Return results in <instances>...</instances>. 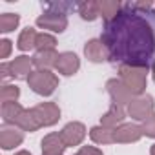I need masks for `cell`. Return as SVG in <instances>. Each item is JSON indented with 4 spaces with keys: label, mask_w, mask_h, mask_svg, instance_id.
Instances as JSON below:
<instances>
[{
    "label": "cell",
    "mask_w": 155,
    "mask_h": 155,
    "mask_svg": "<svg viewBox=\"0 0 155 155\" xmlns=\"http://www.w3.org/2000/svg\"><path fill=\"white\" fill-rule=\"evenodd\" d=\"M15 126L20 128L22 131H37L38 128H42V126L38 124V120H37V117H35V113H33L31 110H24L22 115L18 117V120H17Z\"/></svg>",
    "instance_id": "obj_21"
},
{
    "label": "cell",
    "mask_w": 155,
    "mask_h": 155,
    "mask_svg": "<svg viewBox=\"0 0 155 155\" xmlns=\"http://www.w3.org/2000/svg\"><path fill=\"white\" fill-rule=\"evenodd\" d=\"M31 111L35 113L40 126H53L60 119V110L55 102H40L35 108H31Z\"/></svg>",
    "instance_id": "obj_7"
},
{
    "label": "cell",
    "mask_w": 155,
    "mask_h": 155,
    "mask_svg": "<svg viewBox=\"0 0 155 155\" xmlns=\"http://www.w3.org/2000/svg\"><path fill=\"white\" fill-rule=\"evenodd\" d=\"M84 55H86V58L91 60V62H104V60H110L108 49H106V46L102 44V40H99V38H91V40L86 42V46H84Z\"/></svg>",
    "instance_id": "obj_13"
},
{
    "label": "cell",
    "mask_w": 155,
    "mask_h": 155,
    "mask_svg": "<svg viewBox=\"0 0 155 155\" xmlns=\"http://www.w3.org/2000/svg\"><path fill=\"white\" fill-rule=\"evenodd\" d=\"M60 137L66 144V148H73V146H81L82 140L86 139V126L82 122H68L62 131Z\"/></svg>",
    "instance_id": "obj_8"
},
{
    "label": "cell",
    "mask_w": 155,
    "mask_h": 155,
    "mask_svg": "<svg viewBox=\"0 0 155 155\" xmlns=\"http://www.w3.org/2000/svg\"><path fill=\"white\" fill-rule=\"evenodd\" d=\"M31 66H33V60L26 55H20V57H15L11 62H9V73H11V79H17V81H28V77L31 75Z\"/></svg>",
    "instance_id": "obj_12"
},
{
    "label": "cell",
    "mask_w": 155,
    "mask_h": 155,
    "mask_svg": "<svg viewBox=\"0 0 155 155\" xmlns=\"http://www.w3.org/2000/svg\"><path fill=\"white\" fill-rule=\"evenodd\" d=\"M153 97L151 95H140V97H135L130 104H128V115L135 120H146L148 117H151L155 111H153Z\"/></svg>",
    "instance_id": "obj_4"
},
{
    "label": "cell",
    "mask_w": 155,
    "mask_h": 155,
    "mask_svg": "<svg viewBox=\"0 0 155 155\" xmlns=\"http://www.w3.org/2000/svg\"><path fill=\"white\" fill-rule=\"evenodd\" d=\"M142 133H144L146 137L155 139V113L144 120V124H142Z\"/></svg>",
    "instance_id": "obj_26"
},
{
    "label": "cell",
    "mask_w": 155,
    "mask_h": 155,
    "mask_svg": "<svg viewBox=\"0 0 155 155\" xmlns=\"http://www.w3.org/2000/svg\"><path fill=\"white\" fill-rule=\"evenodd\" d=\"M151 69H153V81H155V64H153V68H151Z\"/></svg>",
    "instance_id": "obj_32"
},
{
    "label": "cell",
    "mask_w": 155,
    "mask_h": 155,
    "mask_svg": "<svg viewBox=\"0 0 155 155\" xmlns=\"http://www.w3.org/2000/svg\"><path fill=\"white\" fill-rule=\"evenodd\" d=\"M55 69H57V73H60L64 77H71V75H75L77 71L81 69V60H79V57H77L75 53L64 51V53L58 55Z\"/></svg>",
    "instance_id": "obj_10"
},
{
    "label": "cell",
    "mask_w": 155,
    "mask_h": 155,
    "mask_svg": "<svg viewBox=\"0 0 155 155\" xmlns=\"http://www.w3.org/2000/svg\"><path fill=\"white\" fill-rule=\"evenodd\" d=\"M24 142V131L17 126L4 124L0 128V146L4 150H13Z\"/></svg>",
    "instance_id": "obj_9"
},
{
    "label": "cell",
    "mask_w": 155,
    "mask_h": 155,
    "mask_svg": "<svg viewBox=\"0 0 155 155\" xmlns=\"http://www.w3.org/2000/svg\"><path fill=\"white\" fill-rule=\"evenodd\" d=\"M37 37H38V33L33 29V28H26V29H22V33L18 35V40H17V48L20 49V51H29V49H33L35 46H37Z\"/></svg>",
    "instance_id": "obj_20"
},
{
    "label": "cell",
    "mask_w": 155,
    "mask_h": 155,
    "mask_svg": "<svg viewBox=\"0 0 155 155\" xmlns=\"http://www.w3.org/2000/svg\"><path fill=\"white\" fill-rule=\"evenodd\" d=\"M0 71H2V79H4V81L11 79V73H9V64H2V66H0Z\"/></svg>",
    "instance_id": "obj_29"
},
{
    "label": "cell",
    "mask_w": 155,
    "mask_h": 155,
    "mask_svg": "<svg viewBox=\"0 0 155 155\" xmlns=\"http://www.w3.org/2000/svg\"><path fill=\"white\" fill-rule=\"evenodd\" d=\"M2 120H4V124H11V126H15L17 124V120H18V117L22 115V111H24V108L18 104V102H6V104H2Z\"/></svg>",
    "instance_id": "obj_18"
},
{
    "label": "cell",
    "mask_w": 155,
    "mask_h": 155,
    "mask_svg": "<svg viewBox=\"0 0 155 155\" xmlns=\"http://www.w3.org/2000/svg\"><path fill=\"white\" fill-rule=\"evenodd\" d=\"M58 55H60V53H57L55 49H51V51H37V53L31 57V60H33V66H35L37 69H49L51 66L57 64Z\"/></svg>",
    "instance_id": "obj_16"
},
{
    "label": "cell",
    "mask_w": 155,
    "mask_h": 155,
    "mask_svg": "<svg viewBox=\"0 0 155 155\" xmlns=\"http://www.w3.org/2000/svg\"><path fill=\"white\" fill-rule=\"evenodd\" d=\"M150 155H155V144H153V146L150 148Z\"/></svg>",
    "instance_id": "obj_31"
},
{
    "label": "cell",
    "mask_w": 155,
    "mask_h": 155,
    "mask_svg": "<svg viewBox=\"0 0 155 155\" xmlns=\"http://www.w3.org/2000/svg\"><path fill=\"white\" fill-rule=\"evenodd\" d=\"M120 9H122V4L117 2V0H101L99 2V13L104 18V24L111 22L120 13Z\"/></svg>",
    "instance_id": "obj_17"
},
{
    "label": "cell",
    "mask_w": 155,
    "mask_h": 155,
    "mask_svg": "<svg viewBox=\"0 0 155 155\" xmlns=\"http://www.w3.org/2000/svg\"><path fill=\"white\" fill-rule=\"evenodd\" d=\"M15 155H31V153H29V151H26V150H22V151H17Z\"/></svg>",
    "instance_id": "obj_30"
},
{
    "label": "cell",
    "mask_w": 155,
    "mask_h": 155,
    "mask_svg": "<svg viewBox=\"0 0 155 155\" xmlns=\"http://www.w3.org/2000/svg\"><path fill=\"white\" fill-rule=\"evenodd\" d=\"M18 97H20V90H18V86L4 84L2 90H0V101H2V104H6V102H17Z\"/></svg>",
    "instance_id": "obj_24"
},
{
    "label": "cell",
    "mask_w": 155,
    "mask_h": 155,
    "mask_svg": "<svg viewBox=\"0 0 155 155\" xmlns=\"http://www.w3.org/2000/svg\"><path fill=\"white\" fill-rule=\"evenodd\" d=\"M142 135H144V133H142V126L131 124V122H124V124H120V126L115 130V142L131 144V142L140 140Z\"/></svg>",
    "instance_id": "obj_11"
},
{
    "label": "cell",
    "mask_w": 155,
    "mask_h": 155,
    "mask_svg": "<svg viewBox=\"0 0 155 155\" xmlns=\"http://www.w3.org/2000/svg\"><path fill=\"white\" fill-rule=\"evenodd\" d=\"M40 144H42V155H62L66 150L60 133H48Z\"/></svg>",
    "instance_id": "obj_14"
},
{
    "label": "cell",
    "mask_w": 155,
    "mask_h": 155,
    "mask_svg": "<svg viewBox=\"0 0 155 155\" xmlns=\"http://www.w3.org/2000/svg\"><path fill=\"white\" fill-rule=\"evenodd\" d=\"M57 46V38L49 33H38L37 37V51H51Z\"/></svg>",
    "instance_id": "obj_25"
},
{
    "label": "cell",
    "mask_w": 155,
    "mask_h": 155,
    "mask_svg": "<svg viewBox=\"0 0 155 155\" xmlns=\"http://www.w3.org/2000/svg\"><path fill=\"white\" fill-rule=\"evenodd\" d=\"M102 44L111 62L133 68L155 64V4L126 2L120 13L104 24Z\"/></svg>",
    "instance_id": "obj_1"
},
{
    "label": "cell",
    "mask_w": 155,
    "mask_h": 155,
    "mask_svg": "<svg viewBox=\"0 0 155 155\" xmlns=\"http://www.w3.org/2000/svg\"><path fill=\"white\" fill-rule=\"evenodd\" d=\"M28 84L37 95L49 97L58 88V77L49 69H37L31 71V75L28 77Z\"/></svg>",
    "instance_id": "obj_3"
},
{
    "label": "cell",
    "mask_w": 155,
    "mask_h": 155,
    "mask_svg": "<svg viewBox=\"0 0 155 155\" xmlns=\"http://www.w3.org/2000/svg\"><path fill=\"white\" fill-rule=\"evenodd\" d=\"M79 15L84 18V20H90L93 22L101 13H99V2H93V0H88V2H82L79 4Z\"/></svg>",
    "instance_id": "obj_22"
},
{
    "label": "cell",
    "mask_w": 155,
    "mask_h": 155,
    "mask_svg": "<svg viewBox=\"0 0 155 155\" xmlns=\"http://www.w3.org/2000/svg\"><path fill=\"white\" fill-rule=\"evenodd\" d=\"M90 137L95 144H113L115 142V130H108L104 126H93L90 130Z\"/></svg>",
    "instance_id": "obj_19"
},
{
    "label": "cell",
    "mask_w": 155,
    "mask_h": 155,
    "mask_svg": "<svg viewBox=\"0 0 155 155\" xmlns=\"http://www.w3.org/2000/svg\"><path fill=\"white\" fill-rule=\"evenodd\" d=\"M11 40H8V38H2L0 40V58H8L9 57V53H11Z\"/></svg>",
    "instance_id": "obj_27"
},
{
    "label": "cell",
    "mask_w": 155,
    "mask_h": 155,
    "mask_svg": "<svg viewBox=\"0 0 155 155\" xmlns=\"http://www.w3.org/2000/svg\"><path fill=\"white\" fill-rule=\"evenodd\" d=\"M20 24V15L17 13H4L0 15V31L2 33H9L13 29H17Z\"/></svg>",
    "instance_id": "obj_23"
},
{
    "label": "cell",
    "mask_w": 155,
    "mask_h": 155,
    "mask_svg": "<svg viewBox=\"0 0 155 155\" xmlns=\"http://www.w3.org/2000/svg\"><path fill=\"white\" fill-rule=\"evenodd\" d=\"M77 155H104V153L95 146H82L79 151H77Z\"/></svg>",
    "instance_id": "obj_28"
},
{
    "label": "cell",
    "mask_w": 155,
    "mask_h": 155,
    "mask_svg": "<svg viewBox=\"0 0 155 155\" xmlns=\"http://www.w3.org/2000/svg\"><path fill=\"white\" fill-rule=\"evenodd\" d=\"M124 119H126V113L122 108L111 104V108L101 117V126L108 128V130H117L120 124H124Z\"/></svg>",
    "instance_id": "obj_15"
},
{
    "label": "cell",
    "mask_w": 155,
    "mask_h": 155,
    "mask_svg": "<svg viewBox=\"0 0 155 155\" xmlns=\"http://www.w3.org/2000/svg\"><path fill=\"white\" fill-rule=\"evenodd\" d=\"M119 79L120 82L131 91L133 97L144 95L146 82H148V69L144 68H133V66H119Z\"/></svg>",
    "instance_id": "obj_2"
},
{
    "label": "cell",
    "mask_w": 155,
    "mask_h": 155,
    "mask_svg": "<svg viewBox=\"0 0 155 155\" xmlns=\"http://www.w3.org/2000/svg\"><path fill=\"white\" fill-rule=\"evenodd\" d=\"M106 90H108V93H110L113 104L119 106V108L128 106V104L135 99V97L131 95V91L120 82V79H110V81L106 82Z\"/></svg>",
    "instance_id": "obj_6"
},
{
    "label": "cell",
    "mask_w": 155,
    "mask_h": 155,
    "mask_svg": "<svg viewBox=\"0 0 155 155\" xmlns=\"http://www.w3.org/2000/svg\"><path fill=\"white\" fill-rule=\"evenodd\" d=\"M37 26L53 33H62L68 28V17L62 11H46L37 18Z\"/></svg>",
    "instance_id": "obj_5"
}]
</instances>
